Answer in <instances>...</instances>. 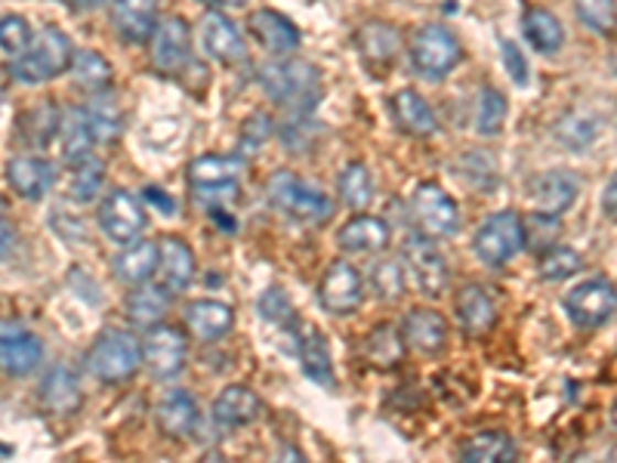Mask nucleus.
<instances>
[{
	"label": "nucleus",
	"mask_w": 617,
	"mask_h": 463,
	"mask_svg": "<svg viewBox=\"0 0 617 463\" xmlns=\"http://www.w3.org/2000/svg\"><path fill=\"white\" fill-rule=\"evenodd\" d=\"M260 84L275 106L288 108L293 115H306L322 99V75L308 62H269L260 68Z\"/></svg>",
	"instance_id": "1"
},
{
	"label": "nucleus",
	"mask_w": 617,
	"mask_h": 463,
	"mask_svg": "<svg viewBox=\"0 0 617 463\" xmlns=\"http://www.w3.org/2000/svg\"><path fill=\"white\" fill-rule=\"evenodd\" d=\"M72 60H75V50H72L68 34L50 25L13 62V77L19 84H46V80L59 77L62 72H68Z\"/></svg>",
	"instance_id": "2"
},
{
	"label": "nucleus",
	"mask_w": 617,
	"mask_h": 463,
	"mask_svg": "<svg viewBox=\"0 0 617 463\" xmlns=\"http://www.w3.org/2000/svg\"><path fill=\"white\" fill-rule=\"evenodd\" d=\"M272 207L288 214L296 223H306V226H322L334 214V201L322 195L318 189L306 185L296 173H284L278 170L275 176L266 185Z\"/></svg>",
	"instance_id": "3"
},
{
	"label": "nucleus",
	"mask_w": 617,
	"mask_h": 463,
	"mask_svg": "<svg viewBox=\"0 0 617 463\" xmlns=\"http://www.w3.org/2000/svg\"><path fill=\"white\" fill-rule=\"evenodd\" d=\"M142 365V343L127 331H102L87 353V368L102 384H123Z\"/></svg>",
	"instance_id": "4"
},
{
	"label": "nucleus",
	"mask_w": 617,
	"mask_h": 463,
	"mask_svg": "<svg viewBox=\"0 0 617 463\" xmlns=\"http://www.w3.org/2000/svg\"><path fill=\"white\" fill-rule=\"evenodd\" d=\"M463 50L457 34L439 22H430L416 31L414 41H411V65H414L416 75H423L426 80H442L447 77L457 62H461Z\"/></svg>",
	"instance_id": "5"
},
{
	"label": "nucleus",
	"mask_w": 617,
	"mask_h": 463,
	"mask_svg": "<svg viewBox=\"0 0 617 463\" xmlns=\"http://www.w3.org/2000/svg\"><path fill=\"white\" fill-rule=\"evenodd\" d=\"M524 241H528V232H524L522 216L516 211H497L476 229L473 250L485 266L497 269V266H507L522 250Z\"/></svg>",
	"instance_id": "6"
},
{
	"label": "nucleus",
	"mask_w": 617,
	"mask_h": 463,
	"mask_svg": "<svg viewBox=\"0 0 617 463\" xmlns=\"http://www.w3.org/2000/svg\"><path fill=\"white\" fill-rule=\"evenodd\" d=\"M185 176H188V185L195 189V195L210 204L238 198V158L201 154L188 164Z\"/></svg>",
	"instance_id": "7"
},
{
	"label": "nucleus",
	"mask_w": 617,
	"mask_h": 463,
	"mask_svg": "<svg viewBox=\"0 0 617 463\" xmlns=\"http://www.w3.org/2000/svg\"><path fill=\"white\" fill-rule=\"evenodd\" d=\"M411 214L423 235L430 238H447L461 229V207L447 195L442 185L423 183L411 198Z\"/></svg>",
	"instance_id": "8"
},
{
	"label": "nucleus",
	"mask_w": 617,
	"mask_h": 463,
	"mask_svg": "<svg viewBox=\"0 0 617 463\" xmlns=\"http://www.w3.org/2000/svg\"><path fill=\"white\" fill-rule=\"evenodd\" d=\"M145 207H142V201L137 195H130V192H123V189H115L106 201H102V207H99V229L106 235L108 241H115V245H130V241H137L142 229H145Z\"/></svg>",
	"instance_id": "9"
},
{
	"label": "nucleus",
	"mask_w": 617,
	"mask_h": 463,
	"mask_svg": "<svg viewBox=\"0 0 617 463\" xmlns=\"http://www.w3.org/2000/svg\"><path fill=\"white\" fill-rule=\"evenodd\" d=\"M565 312L581 327H599L617 312V291L605 278H586L565 297Z\"/></svg>",
	"instance_id": "10"
},
{
	"label": "nucleus",
	"mask_w": 617,
	"mask_h": 463,
	"mask_svg": "<svg viewBox=\"0 0 617 463\" xmlns=\"http://www.w3.org/2000/svg\"><path fill=\"white\" fill-rule=\"evenodd\" d=\"M149 44H152V65L161 75H180L188 68L192 41H188V25L180 15L161 19Z\"/></svg>",
	"instance_id": "11"
},
{
	"label": "nucleus",
	"mask_w": 617,
	"mask_h": 463,
	"mask_svg": "<svg viewBox=\"0 0 617 463\" xmlns=\"http://www.w3.org/2000/svg\"><path fill=\"white\" fill-rule=\"evenodd\" d=\"M318 300L334 315H353L365 300V281L358 276V269L343 260L331 262L318 284Z\"/></svg>",
	"instance_id": "12"
},
{
	"label": "nucleus",
	"mask_w": 617,
	"mask_h": 463,
	"mask_svg": "<svg viewBox=\"0 0 617 463\" xmlns=\"http://www.w3.org/2000/svg\"><path fill=\"white\" fill-rule=\"evenodd\" d=\"M404 260H408V269L414 276L416 288L426 293V297H435L447 288V262L442 257V250L432 245L430 235H411L404 241Z\"/></svg>",
	"instance_id": "13"
},
{
	"label": "nucleus",
	"mask_w": 617,
	"mask_h": 463,
	"mask_svg": "<svg viewBox=\"0 0 617 463\" xmlns=\"http://www.w3.org/2000/svg\"><path fill=\"white\" fill-rule=\"evenodd\" d=\"M142 362L149 365L154 377H173L185 365V337L180 327L170 324H152L142 340Z\"/></svg>",
	"instance_id": "14"
},
{
	"label": "nucleus",
	"mask_w": 617,
	"mask_h": 463,
	"mask_svg": "<svg viewBox=\"0 0 617 463\" xmlns=\"http://www.w3.org/2000/svg\"><path fill=\"white\" fill-rule=\"evenodd\" d=\"M581 195V180L569 170H550L531 180L528 201L538 211V216H559L569 211L571 204Z\"/></svg>",
	"instance_id": "15"
},
{
	"label": "nucleus",
	"mask_w": 617,
	"mask_h": 463,
	"mask_svg": "<svg viewBox=\"0 0 617 463\" xmlns=\"http://www.w3.org/2000/svg\"><path fill=\"white\" fill-rule=\"evenodd\" d=\"M355 46L361 53V60L368 62L370 68H389L401 50V31L389 22H365L361 29L355 31Z\"/></svg>",
	"instance_id": "16"
},
{
	"label": "nucleus",
	"mask_w": 617,
	"mask_h": 463,
	"mask_svg": "<svg viewBox=\"0 0 617 463\" xmlns=\"http://www.w3.org/2000/svg\"><path fill=\"white\" fill-rule=\"evenodd\" d=\"M201 44L207 50V56H214L223 65H238L247 60L245 41L226 15L207 13L201 19Z\"/></svg>",
	"instance_id": "17"
},
{
	"label": "nucleus",
	"mask_w": 617,
	"mask_h": 463,
	"mask_svg": "<svg viewBox=\"0 0 617 463\" xmlns=\"http://www.w3.org/2000/svg\"><path fill=\"white\" fill-rule=\"evenodd\" d=\"M111 22L127 44H149L158 29V0H115Z\"/></svg>",
	"instance_id": "18"
},
{
	"label": "nucleus",
	"mask_w": 617,
	"mask_h": 463,
	"mask_svg": "<svg viewBox=\"0 0 617 463\" xmlns=\"http://www.w3.org/2000/svg\"><path fill=\"white\" fill-rule=\"evenodd\" d=\"M250 31L262 44V50H269L275 56H291L300 50V29L278 10H257L250 15Z\"/></svg>",
	"instance_id": "19"
},
{
	"label": "nucleus",
	"mask_w": 617,
	"mask_h": 463,
	"mask_svg": "<svg viewBox=\"0 0 617 463\" xmlns=\"http://www.w3.org/2000/svg\"><path fill=\"white\" fill-rule=\"evenodd\" d=\"M401 334H404V343L414 346L416 353L423 355L442 353V346L447 343L445 315L426 306L414 309V312L404 319V324H401Z\"/></svg>",
	"instance_id": "20"
},
{
	"label": "nucleus",
	"mask_w": 617,
	"mask_h": 463,
	"mask_svg": "<svg viewBox=\"0 0 617 463\" xmlns=\"http://www.w3.org/2000/svg\"><path fill=\"white\" fill-rule=\"evenodd\" d=\"M44 358V343L31 331H0V370L25 377L41 365Z\"/></svg>",
	"instance_id": "21"
},
{
	"label": "nucleus",
	"mask_w": 617,
	"mask_h": 463,
	"mask_svg": "<svg viewBox=\"0 0 617 463\" xmlns=\"http://www.w3.org/2000/svg\"><path fill=\"white\" fill-rule=\"evenodd\" d=\"M158 269H161V284L173 293L185 291L195 278V254L185 245L183 238L167 235L158 245Z\"/></svg>",
	"instance_id": "22"
},
{
	"label": "nucleus",
	"mask_w": 617,
	"mask_h": 463,
	"mask_svg": "<svg viewBox=\"0 0 617 463\" xmlns=\"http://www.w3.org/2000/svg\"><path fill=\"white\" fill-rule=\"evenodd\" d=\"M7 183L13 185L19 198L41 201L46 195V189L53 185V170L37 154H19L7 164Z\"/></svg>",
	"instance_id": "23"
},
{
	"label": "nucleus",
	"mask_w": 617,
	"mask_h": 463,
	"mask_svg": "<svg viewBox=\"0 0 617 463\" xmlns=\"http://www.w3.org/2000/svg\"><path fill=\"white\" fill-rule=\"evenodd\" d=\"M389 108H392V118L399 123L404 133L411 137H432L439 130V118L430 108V103L420 96L416 90H396L392 99H389Z\"/></svg>",
	"instance_id": "24"
},
{
	"label": "nucleus",
	"mask_w": 617,
	"mask_h": 463,
	"mask_svg": "<svg viewBox=\"0 0 617 463\" xmlns=\"http://www.w3.org/2000/svg\"><path fill=\"white\" fill-rule=\"evenodd\" d=\"M185 327L201 343H214V340L229 334L231 309L219 300H195L185 309Z\"/></svg>",
	"instance_id": "25"
},
{
	"label": "nucleus",
	"mask_w": 617,
	"mask_h": 463,
	"mask_svg": "<svg viewBox=\"0 0 617 463\" xmlns=\"http://www.w3.org/2000/svg\"><path fill=\"white\" fill-rule=\"evenodd\" d=\"M262 411V401L260 396L253 392V389H247V386H226L214 401V417L216 423H223V427H247V423H253Z\"/></svg>",
	"instance_id": "26"
},
{
	"label": "nucleus",
	"mask_w": 617,
	"mask_h": 463,
	"mask_svg": "<svg viewBox=\"0 0 617 463\" xmlns=\"http://www.w3.org/2000/svg\"><path fill=\"white\" fill-rule=\"evenodd\" d=\"M457 319H461L463 331L469 334V337H481V334H488L497 322V306H494V300L488 297L485 288H478V284H466L461 293H457Z\"/></svg>",
	"instance_id": "27"
},
{
	"label": "nucleus",
	"mask_w": 617,
	"mask_h": 463,
	"mask_svg": "<svg viewBox=\"0 0 617 463\" xmlns=\"http://www.w3.org/2000/svg\"><path fill=\"white\" fill-rule=\"evenodd\" d=\"M337 245L346 254H377L389 245V226L377 216H353L337 232Z\"/></svg>",
	"instance_id": "28"
},
{
	"label": "nucleus",
	"mask_w": 617,
	"mask_h": 463,
	"mask_svg": "<svg viewBox=\"0 0 617 463\" xmlns=\"http://www.w3.org/2000/svg\"><path fill=\"white\" fill-rule=\"evenodd\" d=\"M80 399H84L80 380H77V374L68 365H56L41 384V401L53 414H72V411L80 408Z\"/></svg>",
	"instance_id": "29"
},
{
	"label": "nucleus",
	"mask_w": 617,
	"mask_h": 463,
	"mask_svg": "<svg viewBox=\"0 0 617 463\" xmlns=\"http://www.w3.org/2000/svg\"><path fill=\"white\" fill-rule=\"evenodd\" d=\"M170 288L164 284H137V291L127 293V315H130V322L139 324V327H152L158 324L164 315H167L170 309Z\"/></svg>",
	"instance_id": "30"
},
{
	"label": "nucleus",
	"mask_w": 617,
	"mask_h": 463,
	"mask_svg": "<svg viewBox=\"0 0 617 463\" xmlns=\"http://www.w3.org/2000/svg\"><path fill=\"white\" fill-rule=\"evenodd\" d=\"M158 427L170 439H185L198 427V405L188 392H170L167 399L158 405Z\"/></svg>",
	"instance_id": "31"
},
{
	"label": "nucleus",
	"mask_w": 617,
	"mask_h": 463,
	"mask_svg": "<svg viewBox=\"0 0 617 463\" xmlns=\"http://www.w3.org/2000/svg\"><path fill=\"white\" fill-rule=\"evenodd\" d=\"M516 457V445L507 432L500 430H485L469 435L461 445V461L463 463H504Z\"/></svg>",
	"instance_id": "32"
},
{
	"label": "nucleus",
	"mask_w": 617,
	"mask_h": 463,
	"mask_svg": "<svg viewBox=\"0 0 617 463\" xmlns=\"http://www.w3.org/2000/svg\"><path fill=\"white\" fill-rule=\"evenodd\" d=\"M300 358H303V370H306L308 380H315V384L324 386V389H334V386H337L331 349H327V340H324V334L318 327H308L306 334H303Z\"/></svg>",
	"instance_id": "33"
},
{
	"label": "nucleus",
	"mask_w": 617,
	"mask_h": 463,
	"mask_svg": "<svg viewBox=\"0 0 617 463\" xmlns=\"http://www.w3.org/2000/svg\"><path fill=\"white\" fill-rule=\"evenodd\" d=\"M59 127V108L53 106V103H41L37 108L22 111V118H19V137H22V142L34 146V149H44V146H50L56 139Z\"/></svg>",
	"instance_id": "34"
},
{
	"label": "nucleus",
	"mask_w": 617,
	"mask_h": 463,
	"mask_svg": "<svg viewBox=\"0 0 617 463\" xmlns=\"http://www.w3.org/2000/svg\"><path fill=\"white\" fill-rule=\"evenodd\" d=\"M115 272L127 284H142L158 272V245L152 241H130L115 260Z\"/></svg>",
	"instance_id": "35"
},
{
	"label": "nucleus",
	"mask_w": 617,
	"mask_h": 463,
	"mask_svg": "<svg viewBox=\"0 0 617 463\" xmlns=\"http://www.w3.org/2000/svg\"><path fill=\"white\" fill-rule=\"evenodd\" d=\"M522 29L524 37L531 41V46H534L538 53H559V50H562L565 29H562V22H559L550 10L531 7V10L524 13Z\"/></svg>",
	"instance_id": "36"
},
{
	"label": "nucleus",
	"mask_w": 617,
	"mask_h": 463,
	"mask_svg": "<svg viewBox=\"0 0 617 463\" xmlns=\"http://www.w3.org/2000/svg\"><path fill=\"white\" fill-rule=\"evenodd\" d=\"M84 111H87V118H90L96 142H115V139L121 137V106L115 103L111 93H93L90 103L84 106Z\"/></svg>",
	"instance_id": "37"
},
{
	"label": "nucleus",
	"mask_w": 617,
	"mask_h": 463,
	"mask_svg": "<svg viewBox=\"0 0 617 463\" xmlns=\"http://www.w3.org/2000/svg\"><path fill=\"white\" fill-rule=\"evenodd\" d=\"M404 334H399L392 324H380L370 331L368 343H365V355L374 368H396L401 358H404Z\"/></svg>",
	"instance_id": "38"
},
{
	"label": "nucleus",
	"mask_w": 617,
	"mask_h": 463,
	"mask_svg": "<svg viewBox=\"0 0 617 463\" xmlns=\"http://www.w3.org/2000/svg\"><path fill=\"white\" fill-rule=\"evenodd\" d=\"M59 133H62V154H65L68 161H77V158L90 154V149L96 146L90 118H87L84 108H72V111L62 118Z\"/></svg>",
	"instance_id": "39"
},
{
	"label": "nucleus",
	"mask_w": 617,
	"mask_h": 463,
	"mask_svg": "<svg viewBox=\"0 0 617 463\" xmlns=\"http://www.w3.org/2000/svg\"><path fill=\"white\" fill-rule=\"evenodd\" d=\"M72 75H75L77 87H84L90 96L111 87V65H108L106 56L96 53V50H80V53H75V60H72Z\"/></svg>",
	"instance_id": "40"
},
{
	"label": "nucleus",
	"mask_w": 617,
	"mask_h": 463,
	"mask_svg": "<svg viewBox=\"0 0 617 463\" xmlns=\"http://www.w3.org/2000/svg\"><path fill=\"white\" fill-rule=\"evenodd\" d=\"M106 183V164L99 161V158H93V154H84V158H77L72 161V198L80 201V204H87L99 195V189Z\"/></svg>",
	"instance_id": "41"
},
{
	"label": "nucleus",
	"mask_w": 617,
	"mask_h": 463,
	"mask_svg": "<svg viewBox=\"0 0 617 463\" xmlns=\"http://www.w3.org/2000/svg\"><path fill=\"white\" fill-rule=\"evenodd\" d=\"M339 198L355 214L368 211L370 201H374V183H370V173L365 164L355 161V164H349L339 173Z\"/></svg>",
	"instance_id": "42"
},
{
	"label": "nucleus",
	"mask_w": 617,
	"mask_h": 463,
	"mask_svg": "<svg viewBox=\"0 0 617 463\" xmlns=\"http://www.w3.org/2000/svg\"><path fill=\"white\" fill-rule=\"evenodd\" d=\"M507 111H509L507 96H504L500 90H494V87H485L481 96H478V111H476L478 133H485V137L500 133L504 123H507Z\"/></svg>",
	"instance_id": "43"
},
{
	"label": "nucleus",
	"mask_w": 617,
	"mask_h": 463,
	"mask_svg": "<svg viewBox=\"0 0 617 463\" xmlns=\"http://www.w3.org/2000/svg\"><path fill=\"white\" fill-rule=\"evenodd\" d=\"M581 266H584L581 254L571 250V247H550L538 262L540 278H543V281H565V278L577 276Z\"/></svg>",
	"instance_id": "44"
},
{
	"label": "nucleus",
	"mask_w": 617,
	"mask_h": 463,
	"mask_svg": "<svg viewBox=\"0 0 617 463\" xmlns=\"http://www.w3.org/2000/svg\"><path fill=\"white\" fill-rule=\"evenodd\" d=\"M577 19L596 34H615L617 31V0H577L574 3Z\"/></svg>",
	"instance_id": "45"
},
{
	"label": "nucleus",
	"mask_w": 617,
	"mask_h": 463,
	"mask_svg": "<svg viewBox=\"0 0 617 463\" xmlns=\"http://www.w3.org/2000/svg\"><path fill=\"white\" fill-rule=\"evenodd\" d=\"M370 284H374V293L386 300V303H396L401 293H404V269L401 262L396 260H383L374 266L370 272Z\"/></svg>",
	"instance_id": "46"
},
{
	"label": "nucleus",
	"mask_w": 617,
	"mask_h": 463,
	"mask_svg": "<svg viewBox=\"0 0 617 463\" xmlns=\"http://www.w3.org/2000/svg\"><path fill=\"white\" fill-rule=\"evenodd\" d=\"M34 41V34H31V25L22 19V15H3L0 19V53H7V56H22L25 50L31 46Z\"/></svg>",
	"instance_id": "47"
},
{
	"label": "nucleus",
	"mask_w": 617,
	"mask_h": 463,
	"mask_svg": "<svg viewBox=\"0 0 617 463\" xmlns=\"http://www.w3.org/2000/svg\"><path fill=\"white\" fill-rule=\"evenodd\" d=\"M272 137V118L266 115V111H253L245 123H241V142H238V149L241 154H257L266 146V139Z\"/></svg>",
	"instance_id": "48"
},
{
	"label": "nucleus",
	"mask_w": 617,
	"mask_h": 463,
	"mask_svg": "<svg viewBox=\"0 0 617 463\" xmlns=\"http://www.w3.org/2000/svg\"><path fill=\"white\" fill-rule=\"evenodd\" d=\"M260 315L266 322H275V324H291L293 322V303L288 293L281 291V288H269V291L262 293L260 303Z\"/></svg>",
	"instance_id": "49"
},
{
	"label": "nucleus",
	"mask_w": 617,
	"mask_h": 463,
	"mask_svg": "<svg viewBox=\"0 0 617 463\" xmlns=\"http://www.w3.org/2000/svg\"><path fill=\"white\" fill-rule=\"evenodd\" d=\"M555 133H559V139H562L569 149L581 152V149H586V146L593 142L596 127L586 121V118H581V115H569V118H562V123L555 127Z\"/></svg>",
	"instance_id": "50"
},
{
	"label": "nucleus",
	"mask_w": 617,
	"mask_h": 463,
	"mask_svg": "<svg viewBox=\"0 0 617 463\" xmlns=\"http://www.w3.org/2000/svg\"><path fill=\"white\" fill-rule=\"evenodd\" d=\"M500 56H504V65H507V75L519 84V87H528L531 84V72H528V62H524L522 50L516 46V41H500Z\"/></svg>",
	"instance_id": "51"
},
{
	"label": "nucleus",
	"mask_w": 617,
	"mask_h": 463,
	"mask_svg": "<svg viewBox=\"0 0 617 463\" xmlns=\"http://www.w3.org/2000/svg\"><path fill=\"white\" fill-rule=\"evenodd\" d=\"M602 211L608 216H617V173L608 180L605 192H602Z\"/></svg>",
	"instance_id": "52"
},
{
	"label": "nucleus",
	"mask_w": 617,
	"mask_h": 463,
	"mask_svg": "<svg viewBox=\"0 0 617 463\" xmlns=\"http://www.w3.org/2000/svg\"><path fill=\"white\" fill-rule=\"evenodd\" d=\"M145 201L164 207V214H173V211H176V201L170 198V195H164V192H158V189H145Z\"/></svg>",
	"instance_id": "53"
},
{
	"label": "nucleus",
	"mask_w": 617,
	"mask_h": 463,
	"mask_svg": "<svg viewBox=\"0 0 617 463\" xmlns=\"http://www.w3.org/2000/svg\"><path fill=\"white\" fill-rule=\"evenodd\" d=\"M13 247V229L7 226L3 219V211H0V257H7V250Z\"/></svg>",
	"instance_id": "54"
},
{
	"label": "nucleus",
	"mask_w": 617,
	"mask_h": 463,
	"mask_svg": "<svg viewBox=\"0 0 617 463\" xmlns=\"http://www.w3.org/2000/svg\"><path fill=\"white\" fill-rule=\"evenodd\" d=\"M68 7H75V10H87V7H96V3H102V0H65Z\"/></svg>",
	"instance_id": "55"
},
{
	"label": "nucleus",
	"mask_w": 617,
	"mask_h": 463,
	"mask_svg": "<svg viewBox=\"0 0 617 463\" xmlns=\"http://www.w3.org/2000/svg\"><path fill=\"white\" fill-rule=\"evenodd\" d=\"M207 3H214V7H241L245 0H207Z\"/></svg>",
	"instance_id": "56"
},
{
	"label": "nucleus",
	"mask_w": 617,
	"mask_h": 463,
	"mask_svg": "<svg viewBox=\"0 0 617 463\" xmlns=\"http://www.w3.org/2000/svg\"><path fill=\"white\" fill-rule=\"evenodd\" d=\"M10 454H13V451H10V448H3V445H0V457H10Z\"/></svg>",
	"instance_id": "57"
},
{
	"label": "nucleus",
	"mask_w": 617,
	"mask_h": 463,
	"mask_svg": "<svg viewBox=\"0 0 617 463\" xmlns=\"http://www.w3.org/2000/svg\"><path fill=\"white\" fill-rule=\"evenodd\" d=\"M611 420H615V423H617V405H615V408H611Z\"/></svg>",
	"instance_id": "58"
},
{
	"label": "nucleus",
	"mask_w": 617,
	"mask_h": 463,
	"mask_svg": "<svg viewBox=\"0 0 617 463\" xmlns=\"http://www.w3.org/2000/svg\"><path fill=\"white\" fill-rule=\"evenodd\" d=\"M611 65H615V72H617V53H615V60H611Z\"/></svg>",
	"instance_id": "59"
},
{
	"label": "nucleus",
	"mask_w": 617,
	"mask_h": 463,
	"mask_svg": "<svg viewBox=\"0 0 617 463\" xmlns=\"http://www.w3.org/2000/svg\"><path fill=\"white\" fill-rule=\"evenodd\" d=\"M0 211H3V198H0Z\"/></svg>",
	"instance_id": "60"
}]
</instances>
